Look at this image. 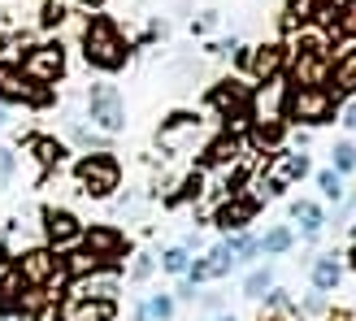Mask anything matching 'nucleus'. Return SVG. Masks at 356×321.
<instances>
[{
    "mask_svg": "<svg viewBox=\"0 0 356 321\" xmlns=\"http://www.w3.org/2000/svg\"><path fill=\"white\" fill-rule=\"evenodd\" d=\"M287 117H252V148H278Z\"/></svg>",
    "mask_w": 356,
    "mask_h": 321,
    "instance_id": "obj_18",
    "label": "nucleus"
},
{
    "mask_svg": "<svg viewBox=\"0 0 356 321\" xmlns=\"http://www.w3.org/2000/svg\"><path fill=\"white\" fill-rule=\"evenodd\" d=\"M83 57H87V65L109 69V74H113V69L127 65L131 48H127V40L118 35V26L109 22V17H92L87 31H83Z\"/></svg>",
    "mask_w": 356,
    "mask_h": 321,
    "instance_id": "obj_1",
    "label": "nucleus"
},
{
    "mask_svg": "<svg viewBox=\"0 0 356 321\" xmlns=\"http://www.w3.org/2000/svg\"><path fill=\"white\" fill-rule=\"evenodd\" d=\"M282 61H287V48L282 44H270V48H257L252 52V69H257V79H278L282 74Z\"/></svg>",
    "mask_w": 356,
    "mask_h": 321,
    "instance_id": "obj_17",
    "label": "nucleus"
},
{
    "mask_svg": "<svg viewBox=\"0 0 356 321\" xmlns=\"http://www.w3.org/2000/svg\"><path fill=\"white\" fill-rule=\"evenodd\" d=\"M348 217H352V204H348V200H343V204H339V213H334V222H339V226H343V222H348Z\"/></svg>",
    "mask_w": 356,
    "mask_h": 321,
    "instance_id": "obj_35",
    "label": "nucleus"
},
{
    "mask_svg": "<svg viewBox=\"0 0 356 321\" xmlns=\"http://www.w3.org/2000/svg\"><path fill=\"white\" fill-rule=\"evenodd\" d=\"M305 174H309L305 152H278L270 178H265V195H282V191H287V183H296V178H305Z\"/></svg>",
    "mask_w": 356,
    "mask_h": 321,
    "instance_id": "obj_11",
    "label": "nucleus"
},
{
    "mask_svg": "<svg viewBox=\"0 0 356 321\" xmlns=\"http://www.w3.org/2000/svg\"><path fill=\"white\" fill-rule=\"evenodd\" d=\"M0 100L5 104H44L48 96L22 74V65H0Z\"/></svg>",
    "mask_w": 356,
    "mask_h": 321,
    "instance_id": "obj_10",
    "label": "nucleus"
},
{
    "mask_svg": "<svg viewBox=\"0 0 356 321\" xmlns=\"http://www.w3.org/2000/svg\"><path fill=\"white\" fill-rule=\"evenodd\" d=\"M213 321H235V317H213Z\"/></svg>",
    "mask_w": 356,
    "mask_h": 321,
    "instance_id": "obj_39",
    "label": "nucleus"
},
{
    "mask_svg": "<svg viewBox=\"0 0 356 321\" xmlns=\"http://www.w3.org/2000/svg\"><path fill=\"white\" fill-rule=\"evenodd\" d=\"M330 160H334V170H339V174H348V170H356V148L348 144V139H339V144L330 148Z\"/></svg>",
    "mask_w": 356,
    "mask_h": 321,
    "instance_id": "obj_27",
    "label": "nucleus"
},
{
    "mask_svg": "<svg viewBox=\"0 0 356 321\" xmlns=\"http://www.w3.org/2000/svg\"><path fill=\"white\" fill-rule=\"evenodd\" d=\"M235 156H239V139L226 131L204 148V165H226V160H235Z\"/></svg>",
    "mask_w": 356,
    "mask_h": 321,
    "instance_id": "obj_21",
    "label": "nucleus"
},
{
    "mask_svg": "<svg viewBox=\"0 0 356 321\" xmlns=\"http://www.w3.org/2000/svg\"><path fill=\"white\" fill-rule=\"evenodd\" d=\"M161 265H165L170 274H183V270H187V247H170V252H165V261H161Z\"/></svg>",
    "mask_w": 356,
    "mask_h": 321,
    "instance_id": "obj_30",
    "label": "nucleus"
},
{
    "mask_svg": "<svg viewBox=\"0 0 356 321\" xmlns=\"http://www.w3.org/2000/svg\"><path fill=\"white\" fill-rule=\"evenodd\" d=\"M339 261H334V256H322V261H317L313 265V287L317 291H334V287H339Z\"/></svg>",
    "mask_w": 356,
    "mask_h": 321,
    "instance_id": "obj_22",
    "label": "nucleus"
},
{
    "mask_svg": "<svg viewBox=\"0 0 356 321\" xmlns=\"http://www.w3.org/2000/svg\"><path fill=\"white\" fill-rule=\"evenodd\" d=\"M257 217V200H248V195H239V200H226L222 208H218V217H213V222H218L222 230H243L248 222H252Z\"/></svg>",
    "mask_w": 356,
    "mask_h": 321,
    "instance_id": "obj_16",
    "label": "nucleus"
},
{
    "mask_svg": "<svg viewBox=\"0 0 356 321\" xmlns=\"http://www.w3.org/2000/svg\"><path fill=\"white\" fill-rule=\"evenodd\" d=\"M170 317H174V299H165V295L148 299V304L135 313V321H170Z\"/></svg>",
    "mask_w": 356,
    "mask_h": 321,
    "instance_id": "obj_24",
    "label": "nucleus"
},
{
    "mask_svg": "<svg viewBox=\"0 0 356 321\" xmlns=\"http://www.w3.org/2000/svg\"><path fill=\"white\" fill-rule=\"evenodd\" d=\"M74 178H79L83 195L104 200V195H113L122 187V165H118L109 152H92V156H83L79 165H74Z\"/></svg>",
    "mask_w": 356,
    "mask_h": 321,
    "instance_id": "obj_3",
    "label": "nucleus"
},
{
    "mask_svg": "<svg viewBox=\"0 0 356 321\" xmlns=\"http://www.w3.org/2000/svg\"><path fill=\"white\" fill-rule=\"evenodd\" d=\"M322 13V0H287V22L291 26H309Z\"/></svg>",
    "mask_w": 356,
    "mask_h": 321,
    "instance_id": "obj_23",
    "label": "nucleus"
},
{
    "mask_svg": "<svg viewBox=\"0 0 356 321\" xmlns=\"http://www.w3.org/2000/svg\"><path fill=\"white\" fill-rule=\"evenodd\" d=\"M148 274H152V256H139V261H135V270H131V278H135V282H144Z\"/></svg>",
    "mask_w": 356,
    "mask_h": 321,
    "instance_id": "obj_32",
    "label": "nucleus"
},
{
    "mask_svg": "<svg viewBox=\"0 0 356 321\" xmlns=\"http://www.w3.org/2000/svg\"><path fill=\"white\" fill-rule=\"evenodd\" d=\"M343 126H348V131H356V100H348V104H343Z\"/></svg>",
    "mask_w": 356,
    "mask_h": 321,
    "instance_id": "obj_34",
    "label": "nucleus"
},
{
    "mask_svg": "<svg viewBox=\"0 0 356 321\" xmlns=\"http://www.w3.org/2000/svg\"><path fill=\"white\" fill-rule=\"evenodd\" d=\"M287 83L282 79H265V92L252 96V117H287Z\"/></svg>",
    "mask_w": 356,
    "mask_h": 321,
    "instance_id": "obj_14",
    "label": "nucleus"
},
{
    "mask_svg": "<svg viewBox=\"0 0 356 321\" xmlns=\"http://www.w3.org/2000/svg\"><path fill=\"white\" fill-rule=\"evenodd\" d=\"M17 274H22V282L26 287H48V282H57V274H61V261H57V252L52 247H31V252H22L17 256V265H13Z\"/></svg>",
    "mask_w": 356,
    "mask_h": 321,
    "instance_id": "obj_6",
    "label": "nucleus"
},
{
    "mask_svg": "<svg viewBox=\"0 0 356 321\" xmlns=\"http://www.w3.org/2000/svg\"><path fill=\"white\" fill-rule=\"evenodd\" d=\"M61 17H65V9H61V5H44V26H57Z\"/></svg>",
    "mask_w": 356,
    "mask_h": 321,
    "instance_id": "obj_33",
    "label": "nucleus"
},
{
    "mask_svg": "<svg viewBox=\"0 0 356 321\" xmlns=\"http://www.w3.org/2000/svg\"><path fill=\"white\" fill-rule=\"evenodd\" d=\"M200 187H204V178H200V170H195V174H187V178H183V191H178V195H170V204L195 200V195H200Z\"/></svg>",
    "mask_w": 356,
    "mask_h": 321,
    "instance_id": "obj_28",
    "label": "nucleus"
},
{
    "mask_svg": "<svg viewBox=\"0 0 356 321\" xmlns=\"http://www.w3.org/2000/svg\"><path fill=\"white\" fill-rule=\"evenodd\" d=\"M83 247H87L92 256L104 261V270H109V265H118L122 256L131 252L127 235H122V230H113V226H92V230H83Z\"/></svg>",
    "mask_w": 356,
    "mask_h": 321,
    "instance_id": "obj_7",
    "label": "nucleus"
},
{
    "mask_svg": "<svg viewBox=\"0 0 356 321\" xmlns=\"http://www.w3.org/2000/svg\"><path fill=\"white\" fill-rule=\"evenodd\" d=\"M83 5H92V9H100V5H104V0H83Z\"/></svg>",
    "mask_w": 356,
    "mask_h": 321,
    "instance_id": "obj_37",
    "label": "nucleus"
},
{
    "mask_svg": "<svg viewBox=\"0 0 356 321\" xmlns=\"http://www.w3.org/2000/svg\"><path fill=\"white\" fill-rule=\"evenodd\" d=\"M213 109L218 113H226V117H235V122H243V117H252V92H243V87L230 79V83H222V87H213Z\"/></svg>",
    "mask_w": 356,
    "mask_h": 321,
    "instance_id": "obj_12",
    "label": "nucleus"
},
{
    "mask_svg": "<svg viewBox=\"0 0 356 321\" xmlns=\"http://www.w3.org/2000/svg\"><path fill=\"white\" fill-rule=\"evenodd\" d=\"M287 247H291V230H287V226H274L270 235L261 239V252H270V256H278V252H287Z\"/></svg>",
    "mask_w": 356,
    "mask_h": 321,
    "instance_id": "obj_25",
    "label": "nucleus"
},
{
    "mask_svg": "<svg viewBox=\"0 0 356 321\" xmlns=\"http://www.w3.org/2000/svg\"><path fill=\"white\" fill-rule=\"evenodd\" d=\"M291 217H300V222H305V226H300V235H305V239H317V235H322V208H317L313 200H296L291 204Z\"/></svg>",
    "mask_w": 356,
    "mask_h": 321,
    "instance_id": "obj_19",
    "label": "nucleus"
},
{
    "mask_svg": "<svg viewBox=\"0 0 356 321\" xmlns=\"http://www.w3.org/2000/svg\"><path fill=\"white\" fill-rule=\"evenodd\" d=\"M22 74L31 83H57L65 74V48L61 44H40L22 57Z\"/></svg>",
    "mask_w": 356,
    "mask_h": 321,
    "instance_id": "obj_5",
    "label": "nucleus"
},
{
    "mask_svg": "<svg viewBox=\"0 0 356 321\" xmlns=\"http://www.w3.org/2000/svg\"><path fill=\"white\" fill-rule=\"evenodd\" d=\"M44 235L52 252H65V247H74L83 239V222L70 208H44Z\"/></svg>",
    "mask_w": 356,
    "mask_h": 321,
    "instance_id": "obj_8",
    "label": "nucleus"
},
{
    "mask_svg": "<svg viewBox=\"0 0 356 321\" xmlns=\"http://www.w3.org/2000/svg\"><path fill=\"white\" fill-rule=\"evenodd\" d=\"M5 122H9V113H5V104H0V126H5Z\"/></svg>",
    "mask_w": 356,
    "mask_h": 321,
    "instance_id": "obj_36",
    "label": "nucleus"
},
{
    "mask_svg": "<svg viewBox=\"0 0 356 321\" xmlns=\"http://www.w3.org/2000/svg\"><path fill=\"white\" fill-rule=\"evenodd\" d=\"M334 104L339 96L330 87H287V113L300 126H322V122H334Z\"/></svg>",
    "mask_w": 356,
    "mask_h": 321,
    "instance_id": "obj_2",
    "label": "nucleus"
},
{
    "mask_svg": "<svg viewBox=\"0 0 356 321\" xmlns=\"http://www.w3.org/2000/svg\"><path fill=\"white\" fill-rule=\"evenodd\" d=\"M326 87H330L334 96H352V92H356V48L339 52V57L330 61V79H326Z\"/></svg>",
    "mask_w": 356,
    "mask_h": 321,
    "instance_id": "obj_15",
    "label": "nucleus"
},
{
    "mask_svg": "<svg viewBox=\"0 0 356 321\" xmlns=\"http://www.w3.org/2000/svg\"><path fill=\"white\" fill-rule=\"evenodd\" d=\"M0 265H5V243H0Z\"/></svg>",
    "mask_w": 356,
    "mask_h": 321,
    "instance_id": "obj_38",
    "label": "nucleus"
},
{
    "mask_svg": "<svg viewBox=\"0 0 356 321\" xmlns=\"http://www.w3.org/2000/svg\"><path fill=\"white\" fill-rule=\"evenodd\" d=\"M118 317V304L113 299H79V295H70L65 304H61V317L57 321H113Z\"/></svg>",
    "mask_w": 356,
    "mask_h": 321,
    "instance_id": "obj_13",
    "label": "nucleus"
},
{
    "mask_svg": "<svg viewBox=\"0 0 356 321\" xmlns=\"http://www.w3.org/2000/svg\"><path fill=\"white\" fill-rule=\"evenodd\" d=\"M87 113H92V126H100L104 135H118L122 126H127L122 96H118V87H109V83H96L92 92H87Z\"/></svg>",
    "mask_w": 356,
    "mask_h": 321,
    "instance_id": "obj_4",
    "label": "nucleus"
},
{
    "mask_svg": "<svg viewBox=\"0 0 356 321\" xmlns=\"http://www.w3.org/2000/svg\"><path fill=\"white\" fill-rule=\"evenodd\" d=\"M352 265H356V252H352Z\"/></svg>",
    "mask_w": 356,
    "mask_h": 321,
    "instance_id": "obj_40",
    "label": "nucleus"
},
{
    "mask_svg": "<svg viewBox=\"0 0 356 321\" xmlns=\"http://www.w3.org/2000/svg\"><path fill=\"white\" fill-rule=\"evenodd\" d=\"M270 287H274V274H270V270H252V274H248V282H243V295L261 299V295L270 291Z\"/></svg>",
    "mask_w": 356,
    "mask_h": 321,
    "instance_id": "obj_26",
    "label": "nucleus"
},
{
    "mask_svg": "<svg viewBox=\"0 0 356 321\" xmlns=\"http://www.w3.org/2000/svg\"><path fill=\"white\" fill-rule=\"evenodd\" d=\"M26 148L35 152V160H40L44 170H52V165H57V160L65 156V148L57 144V139H48V135H31V139H26Z\"/></svg>",
    "mask_w": 356,
    "mask_h": 321,
    "instance_id": "obj_20",
    "label": "nucleus"
},
{
    "mask_svg": "<svg viewBox=\"0 0 356 321\" xmlns=\"http://www.w3.org/2000/svg\"><path fill=\"white\" fill-rule=\"evenodd\" d=\"M326 79H330V52L296 48V61H291V87H326Z\"/></svg>",
    "mask_w": 356,
    "mask_h": 321,
    "instance_id": "obj_9",
    "label": "nucleus"
},
{
    "mask_svg": "<svg viewBox=\"0 0 356 321\" xmlns=\"http://www.w3.org/2000/svg\"><path fill=\"white\" fill-rule=\"evenodd\" d=\"M9 183H13V152L0 148V191H9Z\"/></svg>",
    "mask_w": 356,
    "mask_h": 321,
    "instance_id": "obj_31",
    "label": "nucleus"
},
{
    "mask_svg": "<svg viewBox=\"0 0 356 321\" xmlns=\"http://www.w3.org/2000/svg\"><path fill=\"white\" fill-rule=\"evenodd\" d=\"M317 187H322L330 200H343V187H339V170H322L317 174Z\"/></svg>",
    "mask_w": 356,
    "mask_h": 321,
    "instance_id": "obj_29",
    "label": "nucleus"
}]
</instances>
